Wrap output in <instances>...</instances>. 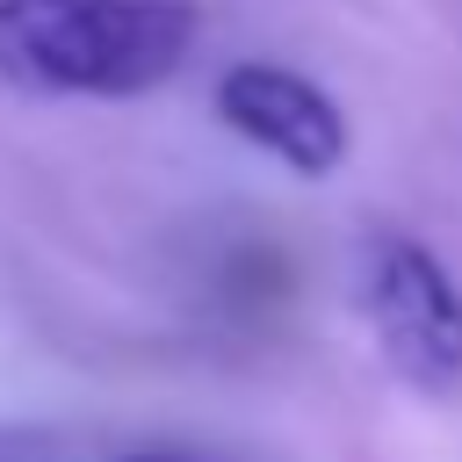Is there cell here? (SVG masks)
Wrapping results in <instances>:
<instances>
[{
    "instance_id": "cell-1",
    "label": "cell",
    "mask_w": 462,
    "mask_h": 462,
    "mask_svg": "<svg viewBox=\"0 0 462 462\" xmlns=\"http://www.w3.org/2000/svg\"><path fill=\"white\" fill-rule=\"evenodd\" d=\"M195 29V0H0V79L130 101L188 65Z\"/></svg>"
},
{
    "instance_id": "cell-2",
    "label": "cell",
    "mask_w": 462,
    "mask_h": 462,
    "mask_svg": "<svg viewBox=\"0 0 462 462\" xmlns=\"http://www.w3.org/2000/svg\"><path fill=\"white\" fill-rule=\"evenodd\" d=\"M361 310L390 375L433 404L462 397V289L419 238H375L361 267Z\"/></svg>"
},
{
    "instance_id": "cell-3",
    "label": "cell",
    "mask_w": 462,
    "mask_h": 462,
    "mask_svg": "<svg viewBox=\"0 0 462 462\" xmlns=\"http://www.w3.org/2000/svg\"><path fill=\"white\" fill-rule=\"evenodd\" d=\"M217 123L267 159H282L296 180H325L346 159V116L339 101L296 72V65H231L217 79Z\"/></svg>"
},
{
    "instance_id": "cell-4",
    "label": "cell",
    "mask_w": 462,
    "mask_h": 462,
    "mask_svg": "<svg viewBox=\"0 0 462 462\" xmlns=\"http://www.w3.org/2000/svg\"><path fill=\"white\" fill-rule=\"evenodd\" d=\"M130 462H173V455H130Z\"/></svg>"
}]
</instances>
